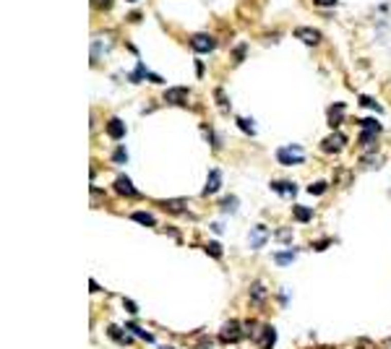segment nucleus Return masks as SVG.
Segmentation results:
<instances>
[{
    "mask_svg": "<svg viewBox=\"0 0 391 349\" xmlns=\"http://www.w3.org/2000/svg\"><path fill=\"white\" fill-rule=\"evenodd\" d=\"M277 162H279V164H287V167L303 164V162H305V151H303V146H297V143L282 146V149L277 151Z\"/></svg>",
    "mask_w": 391,
    "mask_h": 349,
    "instance_id": "1",
    "label": "nucleus"
},
{
    "mask_svg": "<svg viewBox=\"0 0 391 349\" xmlns=\"http://www.w3.org/2000/svg\"><path fill=\"white\" fill-rule=\"evenodd\" d=\"M243 323L240 321H227L222 328H219V341L224 344H235V341H240L243 339Z\"/></svg>",
    "mask_w": 391,
    "mask_h": 349,
    "instance_id": "2",
    "label": "nucleus"
},
{
    "mask_svg": "<svg viewBox=\"0 0 391 349\" xmlns=\"http://www.w3.org/2000/svg\"><path fill=\"white\" fill-rule=\"evenodd\" d=\"M112 190L117 193V196H123V198H141V193L136 190V185L131 182L128 175H117L115 182H112Z\"/></svg>",
    "mask_w": 391,
    "mask_h": 349,
    "instance_id": "3",
    "label": "nucleus"
},
{
    "mask_svg": "<svg viewBox=\"0 0 391 349\" xmlns=\"http://www.w3.org/2000/svg\"><path fill=\"white\" fill-rule=\"evenodd\" d=\"M360 125H363V136H360V141H363V143L376 141V138H378V133L383 131V128H381V123H378V120H373V118H363V120H360Z\"/></svg>",
    "mask_w": 391,
    "mask_h": 349,
    "instance_id": "4",
    "label": "nucleus"
},
{
    "mask_svg": "<svg viewBox=\"0 0 391 349\" xmlns=\"http://www.w3.org/2000/svg\"><path fill=\"white\" fill-rule=\"evenodd\" d=\"M190 47L196 50V52H201V55H206V52H214V40L209 34H193L190 36Z\"/></svg>",
    "mask_w": 391,
    "mask_h": 349,
    "instance_id": "5",
    "label": "nucleus"
},
{
    "mask_svg": "<svg viewBox=\"0 0 391 349\" xmlns=\"http://www.w3.org/2000/svg\"><path fill=\"white\" fill-rule=\"evenodd\" d=\"M112 47V36H94L92 40V63H97L102 55H107Z\"/></svg>",
    "mask_w": 391,
    "mask_h": 349,
    "instance_id": "6",
    "label": "nucleus"
},
{
    "mask_svg": "<svg viewBox=\"0 0 391 349\" xmlns=\"http://www.w3.org/2000/svg\"><path fill=\"white\" fill-rule=\"evenodd\" d=\"M295 36H297V40H303L305 45H310V47H316V45L321 42V31L313 29V26H300V29H295Z\"/></svg>",
    "mask_w": 391,
    "mask_h": 349,
    "instance_id": "7",
    "label": "nucleus"
},
{
    "mask_svg": "<svg viewBox=\"0 0 391 349\" xmlns=\"http://www.w3.org/2000/svg\"><path fill=\"white\" fill-rule=\"evenodd\" d=\"M344 143H347V136H344V133H331L329 138H324L321 149H324L326 154H336V151L344 149Z\"/></svg>",
    "mask_w": 391,
    "mask_h": 349,
    "instance_id": "8",
    "label": "nucleus"
},
{
    "mask_svg": "<svg viewBox=\"0 0 391 349\" xmlns=\"http://www.w3.org/2000/svg\"><path fill=\"white\" fill-rule=\"evenodd\" d=\"M271 190H274V193H279L282 198H292V196H297V185H295V182H287V180H274V182H271Z\"/></svg>",
    "mask_w": 391,
    "mask_h": 349,
    "instance_id": "9",
    "label": "nucleus"
},
{
    "mask_svg": "<svg viewBox=\"0 0 391 349\" xmlns=\"http://www.w3.org/2000/svg\"><path fill=\"white\" fill-rule=\"evenodd\" d=\"M266 240H269V227L266 224H256L253 229H251V248H261V245H266Z\"/></svg>",
    "mask_w": 391,
    "mask_h": 349,
    "instance_id": "10",
    "label": "nucleus"
},
{
    "mask_svg": "<svg viewBox=\"0 0 391 349\" xmlns=\"http://www.w3.org/2000/svg\"><path fill=\"white\" fill-rule=\"evenodd\" d=\"M344 112H347V104L344 102H336L329 107V125L331 128H339V123L344 120Z\"/></svg>",
    "mask_w": 391,
    "mask_h": 349,
    "instance_id": "11",
    "label": "nucleus"
},
{
    "mask_svg": "<svg viewBox=\"0 0 391 349\" xmlns=\"http://www.w3.org/2000/svg\"><path fill=\"white\" fill-rule=\"evenodd\" d=\"M185 99H188V89H185V86H177V89H167V91H165V102H170V104H185Z\"/></svg>",
    "mask_w": 391,
    "mask_h": 349,
    "instance_id": "12",
    "label": "nucleus"
},
{
    "mask_svg": "<svg viewBox=\"0 0 391 349\" xmlns=\"http://www.w3.org/2000/svg\"><path fill=\"white\" fill-rule=\"evenodd\" d=\"M219 188H222V172H219V170H211V172H209V180H206V188H204V196H214Z\"/></svg>",
    "mask_w": 391,
    "mask_h": 349,
    "instance_id": "13",
    "label": "nucleus"
},
{
    "mask_svg": "<svg viewBox=\"0 0 391 349\" xmlns=\"http://www.w3.org/2000/svg\"><path fill=\"white\" fill-rule=\"evenodd\" d=\"M107 133H110L112 138H117V141H120V138L126 136V123H123L120 118H112V120L107 123Z\"/></svg>",
    "mask_w": 391,
    "mask_h": 349,
    "instance_id": "14",
    "label": "nucleus"
},
{
    "mask_svg": "<svg viewBox=\"0 0 391 349\" xmlns=\"http://www.w3.org/2000/svg\"><path fill=\"white\" fill-rule=\"evenodd\" d=\"M277 344V328L274 326H263V336H261V346L263 349H271Z\"/></svg>",
    "mask_w": 391,
    "mask_h": 349,
    "instance_id": "15",
    "label": "nucleus"
},
{
    "mask_svg": "<svg viewBox=\"0 0 391 349\" xmlns=\"http://www.w3.org/2000/svg\"><path fill=\"white\" fill-rule=\"evenodd\" d=\"M292 214H295V222H303V224H308L313 219V209H308V206H295Z\"/></svg>",
    "mask_w": 391,
    "mask_h": 349,
    "instance_id": "16",
    "label": "nucleus"
},
{
    "mask_svg": "<svg viewBox=\"0 0 391 349\" xmlns=\"http://www.w3.org/2000/svg\"><path fill=\"white\" fill-rule=\"evenodd\" d=\"M131 219H133V222H138V224H144V227H154V224H156V219H154L149 211H133V214H131Z\"/></svg>",
    "mask_w": 391,
    "mask_h": 349,
    "instance_id": "17",
    "label": "nucleus"
},
{
    "mask_svg": "<svg viewBox=\"0 0 391 349\" xmlns=\"http://www.w3.org/2000/svg\"><path fill=\"white\" fill-rule=\"evenodd\" d=\"M295 261V250H279V253H274V263L277 266H290Z\"/></svg>",
    "mask_w": 391,
    "mask_h": 349,
    "instance_id": "18",
    "label": "nucleus"
},
{
    "mask_svg": "<svg viewBox=\"0 0 391 349\" xmlns=\"http://www.w3.org/2000/svg\"><path fill=\"white\" fill-rule=\"evenodd\" d=\"M107 334H110L117 344H123V346H126V344H131V336H128V334H123L117 326H110V328H107Z\"/></svg>",
    "mask_w": 391,
    "mask_h": 349,
    "instance_id": "19",
    "label": "nucleus"
},
{
    "mask_svg": "<svg viewBox=\"0 0 391 349\" xmlns=\"http://www.w3.org/2000/svg\"><path fill=\"white\" fill-rule=\"evenodd\" d=\"M128 331H131V334H136V336H138V339H144V341H146V344H151V341H154V336H151V334H149V331H144V328H141V326H136V323H133V321H128Z\"/></svg>",
    "mask_w": 391,
    "mask_h": 349,
    "instance_id": "20",
    "label": "nucleus"
},
{
    "mask_svg": "<svg viewBox=\"0 0 391 349\" xmlns=\"http://www.w3.org/2000/svg\"><path fill=\"white\" fill-rule=\"evenodd\" d=\"M358 102H360L363 107H368V109H373V112H381V109H383V107H381V104H378L376 99H370V97H365V94H363V97H360Z\"/></svg>",
    "mask_w": 391,
    "mask_h": 349,
    "instance_id": "21",
    "label": "nucleus"
},
{
    "mask_svg": "<svg viewBox=\"0 0 391 349\" xmlns=\"http://www.w3.org/2000/svg\"><path fill=\"white\" fill-rule=\"evenodd\" d=\"M162 206H165L167 211H175V214H180V211L185 209V201H162Z\"/></svg>",
    "mask_w": 391,
    "mask_h": 349,
    "instance_id": "22",
    "label": "nucleus"
},
{
    "mask_svg": "<svg viewBox=\"0 0 391 349\" xmlns=\"http://www.w3.org/2000/svg\"><path fill=\"white\" fill-rule=\"evenodd\" d=\"M251 297H253V302H263V297H266V289H263L261 284H253V287H251Z\"/></svg>",
    "mask_w": 391,
    "mask_h": 349,
    "instance_id": "23",
    "label": "nucleus"
},
{
    "mask_svg": "<svg viewBox=\"0 0 391 349\" xmlns=\"http://www.w3.org/2000/svg\"><path fill=\"white\" fill-rule=\"evenodd\" d=\"M238 125L248 133V136H256V125H253V120H245V118H238Z\"/></svg>",
    "mask_w": 391,
    "mask_h": 349,
    "instance_id": "24",
    "label": "nucleus"
},
{
    "mask_svg": "<svg viewBox=\"0 0 391 349\" xmlns=\"http://www.w3.org/2000/svg\"><path fill=\"white\" fill-rule=\"evenodd\" d=\"M326 182H313V185H308V193L310 196H321V193H326Z\"/></svg>",
    "mask_w": 391,
    "mask_h": 349,
    "instance_id": "25",
    "label": "nucleus"
},
{
    "mask_svg": "<svg viewBox=\"0 0 391 349\" xmlns=\"http://www.w3.org/2000/svg\"><path fill=\"white\" fill-rule=\"evenodd\" d=\"M112 159H115L117 164H126V162H128V151H126V149H117V151L112 154Z\"/></svg>",
    "mask_w": 391,
    "mask_h": 349,
    "instance_id": "26",
    "label": "nucleus"
},
{
    "mask_svg": "<svg viewBox=\"0 0 391 349\" xmlns=\"http://www.w3.org/2000/svg\"><path fill=\"white\" fill-rule=\"evenodd\" d=\"M206 250H209V255H214V258H219V255H222V245H219L217 240H211V243L206 245Z\"/></svg>",
    "mask_w": 391,
    "mask_h": 349,
    "instance_id": "27",
    "label": "nucleus"
},
{
    "mask_svg": "<svg viewBox=\"0 0 391 349\" xmlns=\"http://www.w3.org/2000/svg\"><path fill=\"white\" fill-rule=\"evenodd\" d=\"M277 240L287 245V243L292 240V232H290V229H279V232H277Z\"/></svg>",
    "mask_w": 391,
    "mask_h": 349,
    "instance_id": "28",
    "label": "nucleus"
},
{
    "mask_svg": "<svg viewBox=\"0 0 391 349\" xmlns=\"http://www.w3.org/2000/svg\"><path fill=\"white\" fill-rule=\"evenodd\" d=\"M214 99H217V102H219L224 109L229 107V102H227V97H224V91H222V89H217V91H214Z\"/></svg>",
    "mask_w": 391,
    "mask_h": 349,
    "instance_id": "29",
    "label": "nucleus"
},
{
    "mask_svg": "<svg viewBox=\"0 0 391 349\" xmlns=\"http://www.w3.org/2000/svg\"><path fill=\"white\" fill-rule=\"evenodd\" d=\"M245 50H248L245 45H240V47H235V52H232V58H235V60H243V58H245Z\"/></svg>",
    "mask_w": 391,
    "mask_h": 349,
    "instance_id": "30",
    "label": "nucleus"
},
{
    "mask_svg": "<svg viewBox=\"0 0 391 349\" xmlns=\"http://www.w3.org/2000/svg\"><path fill=\"white\" fill-rule=\"evenodd\" d=\"M123 305H126V310H128V313H133V316H136V313H138V305H136V302H133V300H126V302H123Z\"/></svg>",
    "mask_w": 391,
    "mask_h": 349,
    "instance_id": "31",
    "label": "nucleus"
},
{
    "mask_svg": "<svg viewBox=\"0 0 391 349\" xmlns=\"http://www.w3.org/2000/svg\"><path fill=\"white\" fill-rule=\"evenodd\" d=\"M339 0H316V6H336Z\"/></svg>",
    "mask_w": 391,
    "mask_h": 349,
    "instance_id": "32",
    "label": "nucleus"
},
{
    "mask_svg": "<svg viewBox=\"0 0 391 349\" xmlns=\"http://www.w3.org/2000/svg\"><path fill=\"white\" fill-rule=\"evenodd\" d=\"M235 204H238L235 198H227V201H224V209H235Z\"/></svg>",
    "mask_w": 391,
    "mask_h": 349,
    "instance_id": "33",
    "label": "nucleus"
},
{
    "mask_svg": "<svg viewBox=\"0 0 391 349\" xmlns=\"http://www.w3.org/2000/svg\"><path fill=\"white\" fill-rule=\"evenodd\" d=\"M211 229H214V232H222V229H224V224H219V222H214V224H211Z\"/></svg>",
    "mask_w": 391,
    "mask_h": 349,
    "instance_id": "34",
    "label": "nucleus"
},
{
    "mask_svg": "<svg viewBox=\"0 0 391 349\" xmlns=\"http://www.w3.org/2000/svg\"><path fill=\"white\" fill-rule=\"evenodd\" d=\"M128 3H136V0H128Z\"/></svg>",
    "mask_w": 391,
    "mask_h": 349,
    "instance_id": "35",
    "label": "nucleus"
}]
</instances>
